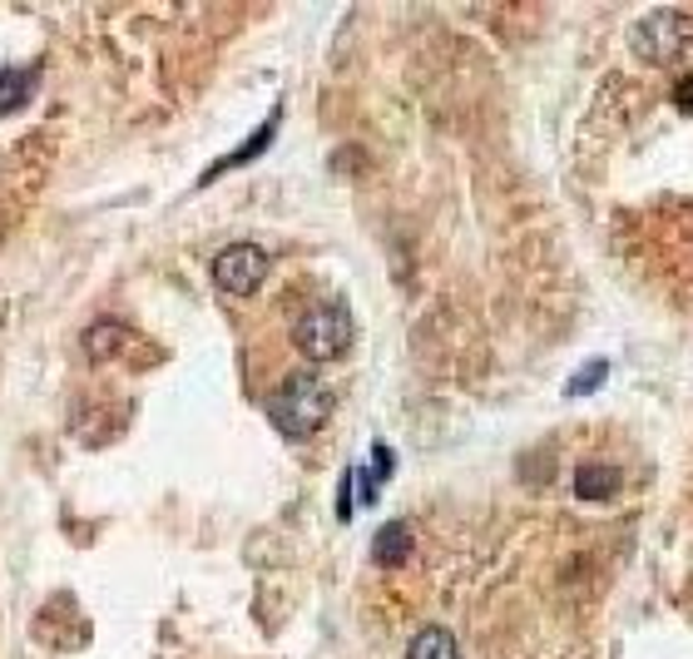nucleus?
<instances>
[{
    "instance_id": "0eeeda50",
    "label": "nucleus",
    "mask_w": 693,
    "mask_h": 659,
    "mask_svg": "<svg viewBox=\"0 0 693 659\" xmlns=\"http://www.w3.org/2000/svg\"><path fill=\"white\" fill-rule=\"evenodd\" d=\"M614 491H619V471H614V466H595V462H589V466H580V471H575V496L580 501H609Z\"/></svg>"
},
{
    "instance_id": "423d86ee",
    "label": "nucleus",
    "mask_w": 693,
    "mask_h": 659,
    "mask_svg": "<svg viewBox=\"0 0 693 659\" xmlns=\"http://www.w3.org/2000/svg\"><path fill=\"white\" fill-rule=\"evenodd\" d=\"M372 555H377L382 565H402L406 555H411V526H406V520H386V526L377 530Z\"/></svg>"
},
{
    "instance_id": "20e7f679",
    "label": "nucleus",
    "mask_w": 693,
    "mask_h": 659,
    "mask_svg": "<svg viewBox=\"0 0 693 659\" xmlns=\"http://www.w3.org/2000/svg\"><path fill=\"white\" fill-rule=\"evenodd\" d=\"M263 278H267V253L258 249V243H228V249L214 259V283L224 292L248 298V292H258Z\"/></svg>"
},
{
    "instance_id": "1a4fd4ad",
    "label": "nucleus",
    "mask_w": 693,
    "mask_h": 659,
    "mask_svg": "<svg viewBox=\"0 0 693 659\" xmlns=\"http://www.w3.org/2000/svg\"><path fill=\"white\" fill-rule=\"evenodd\" d=\"M386 471H392V452L386 446H377L372 452V466H362V471H353V481H362V501L372 506L377 496H382V481H386Z\"/></svg>"
},
{
    "instance_id": "9b49d317",
    "label": "nucleus",
    "mask_w": 693,
    "mask_h": 659,
    "mask_svg": "<svg viewBox=\"0 0 693 659\" xmlns=\"http://www.w3.org/2000/svg\"><path fill=\"white\" fill-rule=\"evenodd\" d=\"M273 130H277V115H273V119H267V124H263V130H258V134H253V140H248V144H243V149H238V154H228V159H224V164H218V169H214V173L234 169V164H248V159H253V154H258V149H263V144H267V140H273ZM214 173H208V179H214Z\"/></svg>"
},
{
    "instance_id": "ddd939ff",
    "label": "nucleus",
    "mask_w": 693,
    "mask_h": 659,
    "mask_svg": "<svg viewBox=\"0 0 693 659\" xmlns=\"http://www.w3.org/2000/svg\"><path fill=\"white\" fill-rule=\"evenodd\" d=\"M673 105L689 109V115H693V75H683L679 85H673Z\"/></svg>"
},
{
    "instance_id": "f257e3e1",
    "label": "nucleus",
    "mask_w": 693,
    "mask_h": 659,
    "mask_svg": "<svg viewBox=\"0 0 693 659\" xmlns=\"http://www.w3.org/2000/svg\"><path fill=\"white\" fill-rule=\"evenodd\" d=\"M332 417V392L322 387L312 372H292L283 387H277L273 397V422L283 436H292V442H302V436H312L322 422Z\"/></svg>"
},
{
    "instance_id": "6e6552de",
    "label": "nucleus",
    "mask_w": 693,
    "mask_h": 659,
    "mask_svg": "<svg viewBox=\"0 0 693 659\" xmlns=\"http://www.w3.org/2000/svg\"><path fill=\"white\" fill-rule=\"evenodd\" d=\"M35 89V70H0V115H11L31 99Z\"/></svg>"
},
{
    "instance_id": "39448f33",
    "label": "nucleus",
    "mask_w": 693,
    "mask_h": 659,
    "mask_svg": "<svg viewBox=\"0 0 693 659\" xmlns=\"http://www.w3.org/2000/svg\"><path fill=\"white\" fill-rule=\"evenodd\" d=\"M406 659H461V645H456V635H451V630L427 625V630H416V635H411Z\"/></svg>"
},
{
    "instance_id": "7ed1b4c3",
    "label": "nucleus",
    "mask_w": 693,
    "mask_h": 659,
    "mask_svg": "<svg viewBox=\"0 0 693 659\" xmlns=\"http://www.w3.org/2000/svg\"><path fill=\"white\" fill-rule=\"evenodd\" d=\"M634 55L649 60V65H673L683 50H689V21L679 11H649L644 21H634L630 31Z\"/></svg>"
},
{
    "instance_id": "f8f14e48",
    "label": "nucleus",
    "mask_w": 693,
    "mask_h": 659,
    "mask_svg": "<svg viewBox=\"0 0 693 659\" xmlns=\"http://www.w3.org/2000/svg\"><path fill=\"white\" fill-rule=\"evenodd\" d=\"M609 378V362L605 357H595V362H589V368H580L575 378H570V387H565V397H585L589 387H599V382Z\"/></svg>"
},
{
    "instance_id": "9d476101",
    "label": "nucleus",
    "mask_w": 693,
    "mask_h": 659,
    "mask_svg": "<svg viewBox=\"0 0 693 659\" xmlns=\"http://www.w3.org/2000/svg\"><path fill=\"white\" fill-rule=\"evenodd\" d=\"M119 343H124V327H119V323H99V327H89V333H85L89 357H109V347H119Z\"/></svg>"
},
{
    "instance_id": "f03ea898",
    "label": "nucleus",
    "mask_w": 693,
    "mask_h": 659,
    "mask_svg": "<svg viewBox=\"0 0 693 659\" xmlns=\"http://www.w3.org/2000/svg\"><path fill=\"white\" fill-rule=\"evenodd\" d=\"M292 343H298V352L312 357V362H332V357H342L347 347H353V313H347V303L308 308V313L298 317V327H292Z\"/></svg>"
}]
</instances>
